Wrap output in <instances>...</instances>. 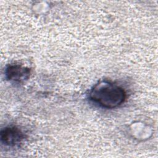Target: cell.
Wrapping results in <instances>:
<instances>
[{
  "label": "cell",
  "mask_w": 158,
  "mask_h": 158,
  "mask_svg": "<svg viewBox=\"0 0 158 158\" xmlns=\"http://www.w3.org/2000/svg\"><path fill=\"white\" fill-rule=\"evenodd\" d=\"M89 98L94 103L106 109H114L123 104L126 93L120 86L108 81H101L89 91Z\"/></svg>",
  "instance_id": "1"
},
{
  "label": "cell",
  "mask_w": 158,
  "mask_h": 158,
  "mask_svg": "<svg viewBox=\"0 0 158 158\" xmlns=\"http://www.w3.org/2000/svg\"><path fill=\"white\" fill-rule=\"evenodd\" d=\"M6 77L7 80L21 83L27 80L30 75V69L19 64H10L5 70Z\"/></svg>",
  "instance_id": "2"
},
{
  "label": "cell",
  "mask_w": 158,
  "mask_h": 158,
  "mask_svg": "<svg viewBox=\"0 0 158 158\" xmlns=\"http://www.w3.org/2000/svg\"><path fill=\"white\" fill-rule=\"evenodd\" d=\"M24 134L15 126L7 127L1 131V142L8 146H15L22 142Z\"/></svg>",
  "instance_id": "3"
}]
</instances>
